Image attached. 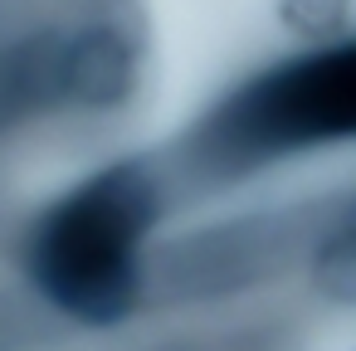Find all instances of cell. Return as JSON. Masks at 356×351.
<instances>
[{
    "instance_id": "2",
    "label": "cell",
    "mask_w": 356,
    "mask_h": 351,
    "mask_svg": "<svg viewBox=\"0 0 356 351\" xmlns=\"http://www.w3.org/2000/svg\"><path fill=\"white\" fill-rule=\"evenodd\" d=\"M356 137V44H337L244 83L200 127L210 166H259L283 152Z\"/></svg>"
},
{
    "instance_id": "1",
    "label": "cell",
    "mask_w": 356,
    "mask_h": 351,
    "mask_svg": "<svg viewBox=\"0 0 356 351\" xmlns=\"http://www.w3.org/2000/svg\"><path fill=\"white\" fill-rule=\"evenodd\" d=\"M161 215L147 166L122 161L69 190L30 239V278L49 307L83 327L132 317L142 297V244Z\"/></svg>"
},
{
    "instance_id": "3",
    "label": "cell",
    "mask_w": 356,
    "mask_h": 351,
    "mask_svg": "<svg viewBox=\"0 0 356 351\" xmlns=\"http://www.w3.org/2000/svg\"><path fill=\"white\" fill-rule=\"evenodd\" d=\"M54 79L79 103H93V108L118 103L132 88V49H127V40L118 30H88L64 49Z\"/></svg>"
},
{
    "instance_id": "4",
    "label": "cell",
    "mask_w": 356,
    "mask_h": 351,
    "mask_svg": "<svg viewBox=\"0 0 356 351\" xmlns=\"http://www.w3.org/2000/svg\"><path fill=\"white\" fill-rule=\"evenodd\" d=\"M312 278L332 302H356V220L346 215L312 254Z\"/></svg>"
}]
</instances>
